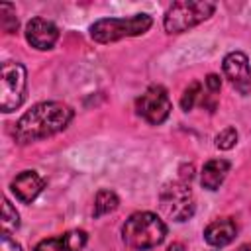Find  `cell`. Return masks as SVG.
Here are the masks:
<instances>
[{"label":"cell","instance_id":"1","mask_svg":"<svg viewBox=\"0 0 251 251\" xmlns=\"http://www.w3.org/2000/svg\"><path fill=\"white\" fill-rule=\"evenodd\" d=\"M73 116V108L63 102H39L16 122L12 135L20 145H27L63 131L71 124Z\"/></svg>","mask_w":251,"mask_h":251},{"label":"cell","instance_id":"2","mask_svg":"<svg viewBox=\"0 0 251 251\" xmlns=\"http://www.w3.org/2000/svg\"><path fill=\"white\" fill-rule=\"evenodd\" d=\"M165 235L167 226L153 212H135L126 220L122 227L124 243L135 251H147L161 245Z\"/></svg>","mask_w":251,"mask_h":251},{"label":"cell","instance_id":"3","mask_svg":"<svg viewBox=\"0 0 251 251\" xmlns=\"http://www.w3.org/2000/svg\"><path fill=\"white\" fill-rule=\"evenodd\" d=\"M153 20L149 14H133L127 18H102L90 25V37L96 43H114L124 37L143 35L151 27Z\"/></svg>","mask_w":251,"mask_h":251},{"label":"cell","instance_id":"4","mask_svg":"<svg viewBox=\"0 0 251 251\" xmlns=\"http://www.w3.org/2000/svg\"><path fill=\"white\" fill-rule=\"evenodd\" d=\"M214 12H216V4L214 2H206V0L175 2L167 10L163 25H165L167 33H182V31H188L190 27L202 24L204 20H208Z\"/></svg>","mask_w":251,"mask_h":251},{"label":"cell","instance_id":"5","mask_svg":"<svg viewBox=\"0 0 251 251\" xmlns=\"http://www.w3.org/2000/svg\"><path fill=\"white\" fill-rule=\"evenodd\" d=\"M159 208L173 222H186L194 216L196 202L186 180H171L159 192Z\"/></svg>","mask_w":251,"mask_h":251},{"label":"cell","instance_id":"6","mask_svg":"<svg viewBox=\"0 0 251 251\" xmlns=\"http://www.w3.org/2000/svg\"><path fill=\"white\" fill-rule=\"evenodd\" d=\"M27 96V75L25 67L18 61L2 63L0 75V108L4 114L18 110Z\"/></svg>","mask_w":251,"mask_h":251},{"label":"cell","instance_id":"7","mask_svg":"<svg viewBox=\"0 0 251 251\" xmlns=\"http://www.w3.org/2000/svg\"><path fill=\"white\" fill-rule=\"evenodd\" d=\"M171 98L167 90L161 84L149 86L137 100H135V112L151 126L163 124L171 114Z\"/></svg>","mask_w":251,"mask_h":251},{"label":"cell","instance_id":"8","mask_svg":"<svg viewBox=\"0 0 251 251\" xmlns=\"http://www.w3.org/2000/svg\"><path fill=\"white\" fill-rule=\"evenodd\" d=\"M224 75L229 80V84L243 96L251 92V69L249 59L241 51H231L224 57Z\"/></svg>","mask_w":251,"mask_h":251},{"label":"cell","instance_id":"9","mask_svg":"<svg viewBox=\"0 0 251 251\" xmlns=\"http://www.w3.org/2000/svg\"><path fill=\"white\" fill-rule=\"evenodd\" d=\"M25 39L31 47L39 51L53 49L59 39V27L45 18H31L25 24Z\"/></svg>","mask_w":251,"mask_h":251},{"label":"cell","instance_id":"10","mask_svg":"<svg viewBox=\"0 0 251 251\" xmlns=\"http://www.w3.org/2000/svg\"><path fill=\"white\" fill-rule=\"evenodd\" d=\"M43 186H45V180L35 171H22L20 175H16V178L10 184L16 198L24 204H31L41 194Z\"/></svg>","mask_w":251,"mask_h":251},{"label":"cell","instance_id":"11","mask_svg":"<svg viewBox=\"0 0 251 251\" xmlns=\"http://www.w3.org/2000/svg\"><path fill=\"white\" fill-rule=\"evenodd\" d=\"M84 245H86V231L71 229L61 235L41 239L33 251H82Z\"/></svg>","mask_w":251,"mask_h":251},{"label":"cell","instance_id":"12","mask_svg":"<svg viewBox=\"0 0 251 251\" xmlns=\"http://www.w3.org/2000/svg\"><path fill=\"white\" fill-rule=\"evenodd\" d=\"M237 235V224L231 218H218L210 222L204 229V239L212 247H226Z\"/></svg>","mask_w":251,"mask_h":251},{"label":"cell","instance_id":"13","mask_svg":"<svg viewBox=\"0 0 251 251\" xmlns=\"http://www.w3.org/2000/svg\"><path fill=\"white\" fill-rule=\"evenodd\" d=\"M229 167L231 165L226 159H210L200 171V184L208 190H218L220 184L226 180Z\"/></svg>","mask_w":251,"mask_h":251},{"label":"cell","instance_id":"14","mask_svg":"<svg viewBox=\"0 0 251 251\" xmlns=\"http://www.w3.org/2000/svg\"><path fill=\"white\" fill-rule=\"evenodd\" d=\"M120 206V198L114 190H108V188H102L98 190L96 198H94V210H92V216L94 218H102L114 210H118Z\"/></svg>","mask_w":251,"mask_h":251},{"label":"cell","instance_id":"15","mask_svg":"<svg viewBox=\"0 0 251 251\" xmlns=\"http://www.w3.org/2000/svg\"><path fill=\"white\" fill-rule=\"evenodd\" d=\"M20 227V216L16 212V208L10 204L8 198H4V206H2V229L4 233H12Z\"/></svg>","mask_w":251,"mask_h":251},{"label":"cell","instance_id":"16","mask_svg":"<svg viewBox=\"0 0 251 251\" xmlns=\"http://www.w3.org/2000/svg\"><path fill=\"white\" fill-rule=\"evenodd\" d=\"M0 25L6 33H14L18 29V18H16V8L8 2L0 4Z\"/></svg>","mask_w":251,"mask_h":251},{"label":"cell","instance_id":"17","mask_svg":"<svg viewBox=\"0 0 251 251\" xmlns=\"http://www.w3.org/2000/svg\"><path fill=\"white\" fill-rule=\"evenodd\" d=\"M200 92H202L200 82H198V80L190 82V84L184 88V92H182V98H180V108H182L184 112H190V110L194 108L196 100L200 98Z\"/></svg>","mask_w":251,"mask_h":251},{"label":"cell","instance_id":"18","mask_svg":"<svg viewBox=\"0 0 251 251\" xmlns=\"http://www.w3.org/2000/svg\"><path fill=\"white\" fill-rule=\"evenodd\" d=\"M235 143H237V129H235L233 126L224 127V129L216 135V139H214V145H216L218 149H222V151L231 149Z\"/></svg>","mask_w":251,"mask_h":251},{"label":"cell","instance_id":"19","mask_svg":"<svg viewBox=\"0 0 251 251\" xmlns=\"http://www.w3.org/2000/svg\"><path fill=\"white\" fill-rule=\"evenodd\" d=\"M0 251H22V245L10 237V233H2V243Z\"/></svg>","mask_w":251,"mask_h":251},{"label":"cell","instance_id":"20","mask_svg":"<svg viewBox=\"0 0 251 251\" xmlns=\"http://www.w3.org/2000/svg\"><path fill=\"white\" fill-rule=\"evenodd\" d=\"M206 86H208V90H210V92H220V86H222L220 76H218V75H214V73H210V75L206 76Z\"/></svg>","mask_w":251,"mask_h":251},{"label":"cell","instance_id":"21","mask_svg":"<svg viewBox=\"0 0 251 251\" xmlns=\"http://www.w3.org/2000/svg\"><path fill=\"white\" fill-rule=\"evenodd\" d=\"M167 251H184V245L182 243H173L167 247Z\"/></svg>","mask_w":251,"mask_h":251},{"label":"cell","instance_id":"22","mask_svg":"<svg viewBox=\"0 0 251 251\" xmlns=\"http://www.w3.org/2000/svg\"><path fill=\"white\" fill-rule=\"evenodd\" d=\"M235 251H251V245H241V247H237Z\"/></svg>","mask_w":251,"mask_h":251}]
</instances>
